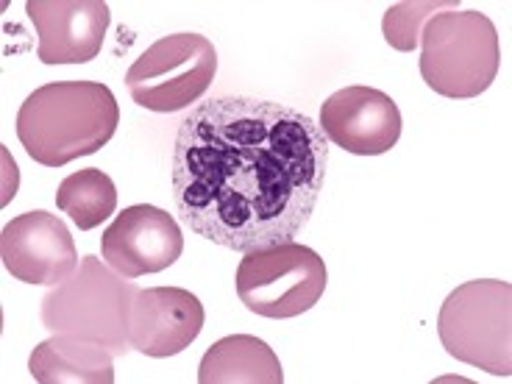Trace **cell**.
Listing matches in <instances>:
<instances>
[{
	"instance_id": "cell-12",
	"label": "cell",
	"mask_w": 512,
	"mask_h": 384,
	"mask_svg": "<svg viewBox=\"0 0 512 384\" xmlns=\"http://www.w3.org/2000/svg\"><path fill=\"white\" fill-rule=\"evenodd\" d=\"M204 304L181 287H148L131 301V348L151 359L176 357L204 329Z\"/></svg>"
},
{
	"instance_id": "cell-13",
	"label": "cell",
	"mask_w": 512,
	"mask_h": 384,
	"mask_svg": "<svg viewBox=\"0 0 512 384\" xmlns=\"http://www.w3.org/2000/svg\"><path fill=\"white\" fill-rule=\"evenodd\" d=\"M112 351L78 334H53L31 351L28 371L39 384H112Z\"/></svg>"
},
{
	"instance_id": "cell-8",
	"label": "cell",
	"mask_w": 512,
	"mask_h": 384,
	"mask_svg": "<svg viewBox=\"0 0 512 384\" xmlns=\"http://www.w3.org/2000/svg\"><path fill=\"white\" fill-rule=\"evenodd\" d=\"M0 259L17 282L42 287H59L78 268L73 234L62 220L45 209L26 212L3 226Z\"/></svg>"
},
{
	"instance_id": "cell-6",
	"label": "cell",
	"mask_w": 512,
	"mask_h": 384,
	"mask_svg": "<svg viewBox=\"0 0 512 384\" xmlns=\"http://www.w3.org/2000/svg\"><path fill=\"white\" fill-rule=\"evenodd\" d=\"M218 73V51L201 34H170L145 48L128 67L126 87L131 101L156 112L176 115L198 103Z\"/></svg>"
},
{
	"instance_id": "cell-2",
	"label": "cell",
	"mask_w": 512,
	"mask_h": 384,
	"mask_svg": "<svg viewBox=\"0 0 512 384\" xmlns=\"http://www.w3.org/2000/svg\"><path fill=\"white\" fill-rule=\"evenodd\" d=\"M120 126L115 92L101 81H56L28 95L17 112V140L45 167L101 151Z\"/></svg>"
},
{
	"instance_id": "cell-4",
	"label": "cell",
	"mask_w": 512,
	"mask_h": 384,
	"mask_svg": "<svg viewBox=\"0 0 512 384\" xmlns=\"http://www.w3.org/2000/svg\"><path fill=\"white\" fill-rule=\"evenodd\" d=\"M421 78L454 101L479 98L496 81L499 31L482 12H440L421 31Z\"/></svg>"
},
{
	"instance_id": "cell-10",
	"label": "cell",
	"mask_w": 512,
	"mask_h": 384,
	"mask_svg": "<svg viewBox=\"0 0 512 384\" xmlns=\"http://www.w3.org/2000/svg\"><path fill=\"white\" fill-rule=\"evenodd\" d=\"M320 131L326 140L354 156H382L401 140V109L382 90L346 87L329 95L320 106Z\"/></svg>"
},
{
	"instance_id": "cell-16",
	"label": "cell",
	"mask_w": 512,
	"mask_h": 384,
	"mask_svg": "<svg viewBox=\"0 0 512 384\" xmlns=\"http://www.w3.org/2000/svg\"><path fill=\"white\" fill-rule=\"evenodd\" d=\"M460 3L454 0H401L396 6H390L384 12L382 20V34L387 39L390 48H396L401 53H410L418 48L421 42V31L423 26L435 17V12H454Z\"/></svg>"
},
{
	"instance_id": "cell-1",
	"label": "cell",
	"mask_w": 512,
	"mask_h": 384,
	"mask_svg": "<svg viewBox=\"0 0 512 384\" xmlns=\"http://www.w3.org/2000/svg\"><path fill=\"white\" fill-rule=\"evenodd\" d=\"M326 167L329 140L312 117L254 95H218L176 134L173 201L198 237L248 254L295 243Z\"/></svg>"
},
{
	"instance_id": "cell-15",
	"label": "cell",
	"mask_w": 512,
	"mask_h": 384,
	"mask_svg": "<svg viewBox=\"0 0 512 384\" xmlns=\"http://www.w3.org/2000/svg\"><path fill=\"white\" fill-rule=\"evenodd\" d=\"M56 206L67 218L76 223L81 231L101 226L103 220L112 218L117 209V187L98 167L78 170L59 184L56 190Z\"/></svg>"
},
{
	"instance_id": "cell-5",
	"label": "cell",
	"mask_w": 512,
	"mask_h": 384,
	"mask_svg": "<svg viewBox=\"0 0 512 384\" xmlns=\"http://www.w3.org/2000/svg\"><path fill=\"white\" fill-rule=\"evenodd\" d=\"M440 343L471 368L512 376V284L476 279L451 290L437 315Z\"/></svg>"
},
{
	"instance_id": "cell-11",
	"label": "cell",
	"mask_w": 512,
	"mask_h": 384,
	"mask_svg": "<svg viewBox=\"0 0 512 384\" xmlns=\"http://www.w3.org/2000/svg\"><path fill=\"white\" fill-rule=\"evenodd\" d=\"M42 64L92 62L103 48L112 12L103 0H28Z\"/></svg>"
},
{
	"instance_id": "cell-9",
	"label": "cell",
	"mask_w": 512,
	"mask_h": 384,
	"mask_svg": "<svg viewBox=\"0 0 512 384\" xmlns=\"http://www.w3.org/2000/svg\"><path fill=\"white\" fill-rule=\"evenodd\" d=\"M184 254V234L173 215L151 204L123 209L103 231L101 256L106 265L126 279L162 273Z\"/></svg>"
},
{
	"instance_id": "cell-3",
	"label": "cell",
	"mask_w": 512,
	"mask_h": 384,
	"mask_svg": "<svg viewBox=\"0 0 512 384\" xmlns=\"http://www.w3.org/2000/svg\"><path fill=\"white\" fill-rule=\"evenodd\" d=\"M123 279L98 256H84L76 273L42 298V326L53 334L87 337L115 357H126L131 351V301L140 287Z\"/></svg>"
},
{
	"instance_id": "cell-14",
	"label": "cell",
	"mask_w": 512,
	"mask_h": 384,
	"mask_svg": "<svg viewBox=\"0 0 512 384\" xmlns=\"http://www.w3.org/2000/svg\"><path fill=\"white\" fill-rule=\"evenodd\" d=\"M201 384H282L276 351L254 334H229L209 348L198 365Z\"/></svg>"
},
{
	"instance_id": "cell-7",
	"label": "cell",
	"mask_w": 512,
	"mask_h": 384,
	"mask_svg": "<svg viewBox=\"0 0 512 384\" xmlns=\"http://www.w3.org/2000/svg\"><path fill=\"white\" fill-rule=\"evenodd\" d=\"M326 262L307 245L284 243L243 254L237 295L248 312L270 320L298 318L326 293Z\"/></svg>"
}]
</instances>
